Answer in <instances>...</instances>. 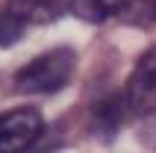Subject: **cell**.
<instances>
[{"label":"cell","instance_id":"obj_5","mask_svg":"<svg viewBox=\"0 0 156 153\" xmlns=\"http://www.w3.org/2000/svg\"><path fill=\"white\" fill-rule=\"evenodd\" d=\"M136 6V0H74V12L86 21H106L112 15H124Z\"/></svg>","mask_w":156,"mask_h":153},{"label":"cell","instance_id":"obj_6","mask_svg":"<svg viewBox=\"0 0 156 153\" xmlns=\"http://www.w3.org/2000/svg\"><path fill=\"white\" fill-rule=\"evenodd\" d=\"M24 35V21L6 9V12H0V47H9V44H15L18 38Z\"/></svg>","mask_w":156,"mask_h":153},{"label":"cell","instance_id":"obj_3","mask_svg":"<svg viewBox=\"0 0 156 153\" xmlns=\"http://www.w3.org/2000/svg\"><path fill=\"white\" fill-rule=\"evenodd\" d=\"M127 106L139 118H156V47L139 59L130 83L124 88Z\"/></svg>","mask_w":156,"mask_h":153},{"label":"cell","instance_id":"obj_7","mask_svg":"<svg viewBox=\"0 0 156 153\" xmlns=\"http://www.w3.org/2000/svg\"><path fill=\"white\" fill-rule=\"evenodd\" d=\"M153 3H156V0H153Z\"/></svg>","mask_w":156,"mask_h":153},{"label":"cell","instance_id":"obj_2","mask_svg":"<svg viewBox=\"0 0 156 153\" xmlns=\"http://www.w3.org/2000/svg\"><path fill=\"white\" fill-rule=\"evenodd\" d=\"M44 121L33 106H21L0 115V153H24L41 136Z\"/></svg>","mask_w":156,"mask_h":153},{"label":"cell","instance_id":"obj_1","mask_svg":"<svg viewBox=\"0 0 156 153\" xmlns=\"http://www.w3.org/2000/svg\"><path fill=\"white\" fill-rule=\"evenodd\" d=\"M74 50L59 47V50L41 53L38 59L27 62L24 68L15 74V91L21 94H53L71 80L74 74Z\"/></svg>","mask_w":156,"mask_h":153},{"label":"cell","instance_id":"obj_4","mask_svg":"<svg viewBox=\"0 0 156 153\" xmlns=\"http://www.w3.org/2000/svg\"><path fill=\"white\" fill-rule=\"evenodd\" d=\"M74 0H9V9L15 12L24 24H47L56 21L62 12H68Z\"/></svg>","mask_w":156,"mask_h":153}]
</instances>
